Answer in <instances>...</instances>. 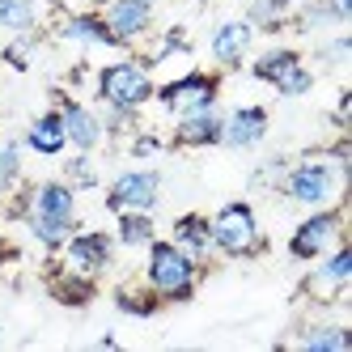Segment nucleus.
I'll return each instance as SVG.
<instances>
[{
    "mask_svg": "<svg viewBox=\"0 0 352 352\" xmlns=\"http://www.w3.org/2000/svg\"><path fill=\"white\" fill-rule=\"evenodd\" d=\"M221 111L217 107H204V111H187L174 119V132H170V144L174 148H217L221 144Z\"/></svg>",
    "mask_w": 352,
    "mask_h": 352,
    "instance_id": "nucleus-15",
    "label": "nucleus"
},
{
    "mask_svg": "<svg viewBox=\"0 0 352 352\" xmlns=\"http://www.w3.org/2000/svg\"><path fill=\"white\" fill-rule=\"evenodd\" d=\"M170 242L187 250V255L204 267L212 259V230H208V212H183V217H174L170 225Z\"/></svg>",
    "mask_w": 352,
    "mask_h": 352,
    "instance_id": "nucleus-16",
    "label": "nucleus"
},
{
    "mask_svg": "<svg viewBox=\"0 0 352 352\" xmlns=\"http://www.w3.org/2000/svg\"><path fill=\"white\" fill-rule=\"evenodd\" d=\"M60 38L72 43V47H119L111 26L102 21V13L94 9H77V13H64L60 21Z\"/></svg>",
    "mask_w": 352,
    "mask_h": 352,
    "instance_id": "nucleus-18",
    "label": "nucleus"
},
{
    "mask_svg": "<svg viewBox=\"0 0 352 352\" xmlns=\"http://www.w3.org/2000/svg\"><path fill=\"white\" fill-rule=\"evenodd\" d=\"M81 5H107V0H81Z\"/></svg>",
    "mask_w": 352,
    "mask_h": 352,
    "instance_id": "nucleus-33",
    "label": "nucleus"
},
{
    "mask_svg": "<svg viewBox=\"0 0 352 352\" xmlns=\"http://www.w3.org/2000/svg\"><path fill=\"white\" fill-rule=\"evenodd\" d=\"M60 259H64L68 272L98 280L115 259V234H107V230H72L68 242L60 246Z\"/></svg>",
    "mask_w": 352,
    "mask_h": 352,
    "instance_id": "nucleus-9",
    "label": "nucleus"
},
{
    "mask_svg": "<svg viewBox=\"0 0 352 352\" xmlns=\"http://www.w3.org/2000/svg\"><path fill=\"white\" fill-rule=\"evenodd\" d=\"M148 259H144V285L157 293L162 306H174V301H187L199 285V267L187 250H179L170 238H153L144 246Z\"/></svg>",
    "mask_w": 352,
    "mask_h": 352,
    "instance_id": "nucleus-3",
    "label": "nucleus"
},
{
    "mask_svg": "<svg viewBox=\"0 0 352 352\" xmlns=\"http://www.w3.org/2000/svg\"><path fill=\"white\" fill-rule=\"evenodd\" d=\"M38 26V0H0V30L30 34Z\"/></svg>",
    "mask_w": 352,
    "mask_h": 352,
    "instance_id": "nucleus-22",
    "label": "nucleus"
},
{
    "mask_svg": "<svg viewBox=\"0 0 352 352\" xmlns=\"http://www.w3.org/2000/svg\"><path fill=\"white\" fill-rule=\"evenodd\" d=\"M153 238H157V221H153V212H140V208L115 212V246L144 250Z\"/></svg>",
    "mask_w": 352,
    "mask_h": 352,
    "instance_id": "nucleus-19",
    "label": "nucleus"
},
{
    "mask_svg": "<svg viewBox=\"0 0 352 352\" xmlns=\"http://www.w3.org/2000/svg\"><path fill=\"white\" fill-rule=\"evenodd\" d=\"M128 153H132L136 162H148L153 153H162V136H153V132H136L132 144H128Z\"/></svg>",
    "mask_w": 352,
    "mask_h": 352,
    "instance_id": "nucleus-29",
    "label": "nucleus"
},
{
    "mask_svg": "<svg viewBox=\"0 0 352 352\" xmlns=\"http://www.w3.org/2000/svg\"><path fill=\"white\" fill-rule=\"evenodd\" d=\"M21 153H26L21 140H0V195H9L21 183Z\"/></svg>",
    "mask_w": 352,
    "mask_h": 352,
    "instance_id": "nucleus-24",
    "label": "nucleus"
},
{
    "mask_svg": "<svg viewBox=\"0 0 352 352\" xmlns=\"http://www.w3.org/2000/svg\"><path fill=\"white\" fill-rule=\"evenodd\" d=\"M348 280H352V250H348V242L340 238L331 250H327V255L314 259V276L306 280V293L331 301V297H344Z\"/></svg>",
    "mask_w": 352,
    "mask_h": 352,
    "instance_id": "nucleus-13",
    "label": "nucleus"
},
{
    "mask_svg": "<svg viewBox=\"0 0 352 352\" xmlns=\"http://www.w3.org/2000/svg\"><path fill=\"white\" fill-rule=\"evenodd\" d=\"M21 144L30 148V153L38 157H60L68 148V136H64V119H60V107H47L30 119L26 136H21Z\"/></svg>",
    "mask_w": 352,
    "mask_h": 352,
    "instance_id": "nucleus-17",
    "label": "nucleus"
},
{
    "mask_svg": "<svg viewBox=\"0 0 352 352\" xmlns=\"http://www.w3.org/2000/svg\"><path fill=\"white\" fill-rule=\"evenodd\" d=\"M60 119H64L68 148H77V153H98V144L107 140L102 115H98L94 107H85V102H77V98H64L60 102Z\"/></svg>",
    "mask_w": 352,
    "mask_h": 352,
    "instance_id": "nucleus-14",
    "label": "nucleus"
},
{
    "mask_svg": "<svg viewBox=\"0 0 352 352\" xmlns=\"http://www.w3.org/2000/svg\"><path fill=\"white\" fill-rule=\"evenodd\" d=\"M314 81H318V77H314V68L301 60V64H293V68L285 72V77H276L272 89L280 94V98H306V94L314 89Z\"/></svg>",
    "mask_w": 352,
    "mask_h": 352,
    "instance_id": "nucleus-25",
    "label": "nucleus"
},
{
    "mask_svg": "<svg viewBox=\"0 0 352 352\" xmlns=\"http://www.w3.org/2000/svg\"><path fill=\"white\" fill-rule=\"evenodd\" d=\"M297 344L306 352H348L352 348V331L344 322H310V327H301Z\"/></svg>",
    "mask_w": 352,
    "mask_h": 352,
    "instance_id": "nucleus-20",
    "label": "nucleus"
},
{
    "mask_svg": "<svg viewBox=\"0 0 352 352\" xmlns=\"http://www.w3.org/2000/svg\"><path fill=\"white\" fill-rule=\"evenodd\" d=\"M26 221L30 238L47 250V255H60V246L68 242V234L77 230V187L68 179H43L30 187L26 195Z\"/></svg>",
    "mask_w": 352,
    "mask_h": 352,
    "instance_id": "nucleus-1",
    "label": "nucleus"
},
{
    "mask_svg": "<svg viewBox=\"0 0 352 352\" xmlns=\"http://www.w3.org/2000/svg\"><path fill=\"white\" fill-rule=\"evenodd\" d=\"M153 102L166 111V115H187V111H204V107H217L221 102V77L217 72H204V68H191L183 77H174L166 85L153 89Z\"/></svg>",
    "mask_w": 352,
    "mask_h": 352,
    "instance_id": "nucleus-7",
    "label": "nucleus"
},
{
    "mask_svg": "<svg viewBox=\"0 0 352 352\" xmlns=\"http://www.w3.org/2000/svg\"><path fill=\"white\" fill-rule=\"evenodd\" d=\"M344 179H348V166L331 162L327 153H306L301 162H289L276 191H280L289 204L301 208H327L344 195Z\"/></svg>",
    "mask_w": 352,
    "mask_h": 352,
    "instance_id": "nucleus-2",
    "label": "nucleus"
},
{
    "mask_svg": "<svg viewBox=\"0 0 352 352\" xmlns=\"http://www.w3.org/2000/svg\"><path fill=\"white\" fill-rule=\"evenodd\" d=\"M102 21L111 26L119 47H132V43H140L148 30H153L157 17H153V5H148V0H107Z\"/></svg>",
    "mask_w": 352,
    "mask_h": 352,
    "instance_id": "nucleus-12",
    "label": "nucleus"
},
{
    "mask_svg": "<svg viewBox=\"0 0 352 352\" xmlns=\"http://www.w3.org/2000/svg\"><path fill=\"white\" fill-rule=\"evenodd\" d=\"M293 64H301V52H297V47L276 43V47H263V52H259L255 60H250V77L263 81V85H272L276 77H285V72H289Z\"/></svg>",
    "mask_w": 352,
    "mask_h": 352,
    "instance_id": "nucleus-21",
    "label": "nucleus"
},
{
    "mask_svg": "<svg viewBox=\"0 0 352 352\" xmlns=\"http://www.w3.org/2000/svg\"><path fill=\"white\" fill-rule=\"evenodd\" d=\"M242 17L255 26V34H276V30H285V21H289V13H280L272 0H250Z\"/></svg>",
    "mask_w": 352,
    "mask_h": 352,
    "instance_id": "nucleus-26",
    "label": "nucleus"
},
{
    "mask_svg": "<svg viewBox=\"0 0 352 352\" xmlns=\"http://www.w3.org/2000/svg\"><path fill=\"white\" fill-rule=\"evenodd\" d=\"M293 26L297 30H327L331 26V13H327V0H301L297 5V17H293Z\"/></svg>",
    "mask_w": 352,
    "mask_h": 352,
    "instance_id": "nucleus-28",
    "label": "nucleus"
},
{
    "mask_svg": "<svg viewBox=\"0 0 352 352\" xmlns=\"http://www.w3.org/2000/svg\"><path fill=\"white\" fill-rule=\"evenodd\" d=\"M340 238H344V208L327 204V208H310V217L297 221V230L289 234L285 250H289V259H297V263H314Z\"/></svg>",
    "mask_w": 352,
    "mask_h": 352,
    "instance_id": "nucleus-6",
    "label": "nucleus"
},
{
    "mask_svg": "<svg viewBox=\"0 0 352 352\" xmlns=\"http://www.w3.org/2000/svg\"><path fill=\"white\" fill-rule=\"evenodd\" d=\"M348 52H352V38H348V34H340V38H331V43H327L322 52H318V64H344V60H348Z\"/></svg>",
    "mask_w": 352,
    "mask_h": 352,
    "instance_id": "nucleus-30",
    "label": "nucleus"
},
{
    "mask_svg": "<svg viewBox=\"0 0 352 352\" xmlns=\"http://www.w3.org/2000/svg\"><path fill=\"white\" fill-rule=\"evenodd\" d=\"M267 128H272V115L267 107H234L230 115L221 119V148H234V153H250L267 140Z\"/></svg>",
    "mask_w": 352,
    "mask_h": 352,
    "instance_id": "nucleus-11",
    "label": "nucleus"
},
{
    "mask_svg": "<svg viewBox=\"0 0 352 352\" xmlns=\"http://www.w3.org/2000/svg\"><path fill=\"white\" fill-rule=\"evenodd\" d=\"M162 199V170L153 166H132L111 179L107 187V208L111 212H128V208H140V212H153Z\"/></svg>",
    "mask_w": 352,
    "mask_h": 352,
    "instance_id": "nucleus-8",
    "label": "nucleus"
},
{
    "mask_svg": "<svg viewBox=\"0 0 352 352\" xmlns=\"http://www.w3.org/2000/svg\"><path fill=\"white\" fill-rule=\"evenodd\" d=\"M64 179L77 187V191H94L98 183V170H94V153H77V148H72V157L64 162Z\"/></svg>",
    "mask_w": 352,
    "mask_h": 352,
    "instance_id": "nucleus-27",
    "label": "nucleus"
},
{
    "mask_svg": "<svg viewBox=\"0 0 352 352\" xmlns=\"http://www.w3.org/2000/svg\"><path fill=\"white\" fill-rule=\"evenodd\" d=\"M255 26H250L246 17H230V21H217L212 34H208V56L217 68L225 72H234L250 60V47H255Z\"/></svg>",
    "mask_w": 352,
    "mask_h": 352,
    "instance_id": "nucleus-10",
    "label": "nucleus"
},
{
    "mask_svg": "<svg viewBox=\"0 0 352 352\" xmlns=\"http://www.w3.org/2000/svg\"><path fill=\"white\" fill-rule=\"evenodd\" d=\"M327 13H331V26H348L352 21V0H327Z\"/></svg>",
    "mask_w": 352,
    "mask_h": 352,
    "instance_id": "nucleus-31",
    "label": "nucleus"
},
{
    "mask_svg": "<svg viewBox=\"0 0 352 352\" xmlns=\"http://www.w3.org/2000/svg\"><path fill=\"white\" fill-rule=\"evenodd\" d=\"M115 306L123 314H132V318H148L162 301H157V293L148 289V285H119L115 289Z\"/></svg>",
    "mask_w": 352,
    "mask_h": 352,
    "instance_id": "nucleus-23",
    "label": "nucleus"
},
{
    "mask_svg": "<svg viewBox=\"0 0 352 352\" xmlns=\"http://www.w3.org/2000/svg\"><path fill=\"white\" fill-rule=\"evenodd\" d=\"M212 230V255L221 259H250L263 250V230H259V212L250 199H230L208 217Z\"/></svg>",
    "mask_w": 352,
    "mask_h": 352,
    "instance_id": "nucleus-5",
    "label": "nucleus"
},
{
    "mask_svg": "<svg viewBox=\"0 0 352 352\" xmlns=\"http://www.w3.org/2000/svg\"><path fill=\"white\" fill-rule=\"evenodd\" d=\"M94 89H98V102L102 107H115V111H132L140 115L148 102H153V68H148L144 60H132V56H123V60H111L98 68V77H94Z\"/></svg>",
    "mask_w": 352,
    "mask_h": 352,
    "instance_id": "nucleus-4",
    "label": "nucleus"
},
{
    "mask_svg": "<svg viewBox=\"0 0 352 352\" xmlns=\"http://www.w3.org/2000/svg\"><path fill=\"white\" fill-rule=\"evenodd\" d=\"M148 5H157V0H148Z\"/></svg>",
    "mask_w": 352,
    "mask_h": 352,
    "instance_id": "nucleus-34",
    "label": "nucleus"
},
{
    "mask_svg": "<svg viewBox=\"0 0 352 352\" xmlns=\"http://www.w3.org/2000/svg\"><path fill=\"white\" fill-rule=\"evenodd\" d=\"M272 5H276V9H280V13H293V9L301 5V0H272Z\"/></svg>",
    "mask_w": 352,
    "mask_h": 352,
    "instance_id": "nucleus-32",
    "label": "nucleus"
}]
</instances>
